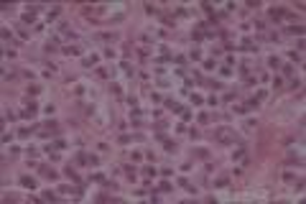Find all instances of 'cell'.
<instances>
[{
  "mask_svg": "<svg viewBox=\"0 0 306 204\" xmlns=\"http://www.w3.org/2000/svg\"><path fill=\"white\" fill-rule=\"evenodd\" d=\"M214 140L222 143V145H227V143H237L235 130H232V128H227V125H222V128H217V130H214Z\"/></svg>",
  "mask_w": 306,
  "mask_h": 204,
  "instance_id": "cell-1",
  "label": "cell"
},
{
  "mask_svg": "<svg viewBox=\"0 0 306 204\" xmlns=\"http://www.w3.org/2000/svg\"><path fill=\"white\" fill-rule=\"evenodd\" d=\"M288 82H291V87H293V89H298V87H301V79H288Z\"/></svg>",
  "mask_w": 306,
  "mask_h": 204,
  "instance_id": "cell-39",
  "label": "cell"
},
{
  "mask_svg": "<svg viewBox=\"0 0 306 204\" xmlns=\"http://www.w3.org/2000/svg\"><path fill=\"white\" fill-rule=\"evenodd\" d=\"M21 21H23L26 26H31V23L36 21V15H33V10H28V13H23V18H21Z\"/></svg>",
  "mask_w": 306,
  "mask_h": 204,
  "instance_id": "cell-10",
  "label": "cell"
},
{
  "mask_svg": "<svg viewBox=\"0 0 306 204\" xmlns=\"http://www.w3.org/2000/svg\"><path fill=\"white\" fill-rule=\"evenodd\" d=\"M258 105H260V102H258L255 97H250V100H247V105H245V107H247V110H253V107H258Z\"/></svg>",
  "mask_w": 306,
  "mask_h": 204,
  "instance_id": "cell-28",
  "label": "cell"
},
{
  "mask_svg": "<svg viewBox=\"0 0 306 204\" xmlns=\"http://www.w3.org/2000/svg\"><path fill=\"white\" fill-rule=\"evenodd\" d=\"M214 66H217L214 59H207V61H204V69H214Z\"/></svg>",
  "mask_w": 306,
  "mask_h": 204,
  "instance_id": "cell-31",
  "label": "cell"
},
{
  "mask_svg": "<svg viewBox=\"0 0 306 204\" xmlns=\"http://www.w3.org/2000/svg\"><path fill=\"white\" fill-rule=\"evenodd\" d=\"M286 13H288L286 8H271V18L276 23H281V18H286Z\"/></svg>",
  "mask_w": 306,
  "mask_h": 204,
  "instance_id": "cell-4",
  "label": "cell"
},
{
  "mask_svg": "<svg viewBox=\"0 0 306 204\" xmlns=\"http://www.w3.org/2000/svg\"><path fill=\"white\" fill-rule=\"evenodd\" d=\"M194 156H199V158H207V156H209V151H207V148H197V151H194Z\"/></svg>",
  "mask_w": 306,
  "mask_h": 204,
  "instance_id": "cell-21",
  "label": "cell"
},
{
  "mask_svg": "<svg viewBox=\"0 0 306 204\" xmlns=\"http://www.w3.org/2000/svg\"><path fill=\"white\" fill-rule=\"evenodd\" d=\"M240 49H245V51H258V44H255L253 39H242V44H240Z\"/></svg>",
  "mask_w": 306,
  "mask_h": 204,
  "instance_id": "cell-7",
  "label": "cell"
},
{
  "mask_svg": "<svg viewBox=\"0 0 306 204\" xmlns=\"http://www.w3.org/2000/svg\"><path fill=\"white\" fill-rule=\"evenodd\" d=\"M64 54H79V46H74V44L71 46H64Z\"/></svg>",
  "mask_w": 306,
  "mask_h": 204,
  "instance_id": "cell-22",
  "label": "cell"
},
{
  "mask_svg": "<svg viewBox=\"0 0 306 204\" xmlns=\"http://www.w3.org/2000/svg\"><path fill=\"white\" fill-rule=\"evenodd\" d=\"M204 84H207L209 89H222V82H214V79H207Z\"/></svg>",
  "mask_w": 306,
  "mask_h": 204,
  "instance_id": "cell-14",
  "label": "cell"
},
{
  "mask_svg": "<svg viewBox=\"0 0 306 204\" xmlns=\"http://www.w3.org/2000/svg\"><path fill=\"white\" fill-rule=\"evenodd\" d=\"M92 181H97V184H105V181H107V179H105V176H102V174H94V176H92Z\"/></svg>",
  "mask_w": 306,
  "mask_h": 204,
  "instance_id": "cell-33",
  "label": "cell"
},
{
  "mask_svg": "<svg viewBox=\"0 0 306 204\" xmlns=\"http://www.w3.org/2000/svg\"><path fill=\"white\" fill-rule=\"evenodd\" d=\"M59 13H61V8H59V5H54V8L49 10V21H51V18H56V15H59Z\"/></svg>",
  "mask_w": 306,
  "mask_h": 204,
  "instance_id": "cell-19",
  "label": "cell"
},
{
  "mask_svg": "<svg viewBox=\"0 0 306 204\" xmlns=\"http://www.w3.org/2000/svg\"><path fill=\"white\" fill-rule=\"evenodd\" d=\"M158 189H161V191H171L174 186H171V181H161V184H158Z\"/></svg>",
  "mask_w": 306,
  "mask_h": 204,
  "instance_id": "cell-18",
  "label": "cell"
},
{
  "mask_svg": "<svg viewBox=\"0 0 306 204\" xmlns=\"http://www.w3.org/2000/svg\"><path fill=\"white\" fill-rule=\"evenodd\" d=\"M207 105H212V107H217V105H219V100H217V97H209V100H207Z\"/></svg>",
  "mask_w": 306,
  "mask_h": 204,
  "instance_id": "cell-38",
  "label": "cell"
},
{
  "mask_svg": "<svg viewBox=\"0 0 306 204\" xmlns=\"http://www.w3.org/2000/svg\"><path fill=\"white\" fill-rule=\"evenodd\" d=\"M44 199H46V201H56V194H51V191H44Z\"/></svg>",
  "mask_w": 306,
  "mask_h": 204,
  "instance_id": "cell-34",
  "label": "cell"
},
{
  "mask_svg": "<svg viewBox=\"0 0 306 204\" xmlns=\"http://www.w3.org/2000/svg\"><path fill=\"white\" fill-rule=\"evenodd\" d=\"M38 92H41L38 84H28V95H38Z\"/></svg>",
  "mask_w": 306,
  "mask_h": 204,
  "instance_id": "cell-26",
  "label": "cell"
},
{
  "mask_svg": "<svg viewBox=\"0 0 306 204\" xmlns=\"http://www.w3.org/2000/svg\"><path fill=\"white\" fill-rule=\"evenodd\" d=\"M288 33H296V36H301V33H303V28H301V26H288Z\"/></svg>",
  "mask_w": 306,
  "mask_h": 204,
  "instance_id": "cell-24",
  "label": "cell"
},
{
  "mask_svg": "<svg viewBox=\"0 0 306 204\" xmlns=\"http://www.w3.org/2000/svg\"><path fill=\"white\" fill-rule=\"evenodd\" d=\"M87 158H89V153H76V163L79 166H87Z\"/></svg>",
  "mask_w": 306,
  "mask_h": 204,
  "instance_id": "cell-15",
  "label": "cell"
},
{
  "mask_svg": "<svg viewBox=\"0 0 306 204\" xmlns=\"http://www.w3.org/2000/svg\"><path fill=\"white\" fill-rule=\"evenodd\" d=\"M283 82H286V79L276 74V77H273V89H281V87H283Z\"/></svg>",
  "mask_w": 306,
  "mask_h": 204,
  "instance_id": "cell-17",
  "label": "cell"
},
{
  "mask_svg": "<svg viewBox=\"0 0 306 204\" xmlns=\"http://www.w3.org/2000/svg\"><path fill=\"white\" fill-rule=\"evenodd\" d=\"M219 71H222V77H230V74H232V69H230V66H222Z\"/></svg>",
  "mask_w": 306,
  "mask_h": 204,
  "instance_id": "cell-37",
  "label": "cell"
},
{
  "mask_svg": "<svg viewBox=\"0 0 306 204\" xmlns=\"http://www.w3.org/2000/svg\"><path fill=\"white\" fill-rule=\"evenodd\" d=\"M242 158H245V143L237 140V151L232 153V161H242Z\"/></svg>",
  "mask_w": 306,
  "mask_h": 204,
  "instance_id": "cell-6",
  "label": "cell"
},
{
  "mask_svg": "<svg viewBox=\"0 0 306 204\" xmlns=\"http://www.w3.org/2000/svg\"><path fill=\"white\" fill-rule=\"evenodd\" d=\"M36 110H38V105H36L33 100H28V102H26V110H23V118H31Z\"/></svg>",
  "mask_w": 306,
  "mask_h": 204,
  "instance_id": "cell-8",
  "label": "cell"
},
{
  "mask_svg": "<svg viewBox=\"0 0 306 204\" xmlns=\"http://www.w3.org/2000/svg\"><path fill=\"white\" fill-rule=\"evenodd\" d=\"M97 163H100V158H97V156H92V153H89V158H87V166H97Z\"/></svg>",
  "mask_w": 306,
  "mask_h": 204,
  "instance_id": "cell-29",
  "label": "cell"
},
{
  "mask_svg": "<svg viewBox=\"0 0 306 204\" xmlns=\"http://www.w3.org/2000/svg\"><path fill=\"white\" fill-rule=\"evenodd\" d=\"M268 66H271V69H278V66H281V59H278V56H271V59H268Z\"/></svg>",
  "mask_w": 306,
  "mask_h": 204,
  "instance_id": "cell-16",
  "label": "cell"
},
{
  "mask_svg": "<svg viewBox=\"0 0 306 204\" xmlns=\"http://www.w3.org/2000/svg\"><path fill=\"white\" fill-rule=\"evenodd\" d=\"M143 174L150 179V176H156V169H153V166H145V169H143Z\"/></svg>",
  "mask_w": 306,
  "mask_h": 204,
  "instance_id": "cell-27",
  "label": "cell"
},
{
  "mask_svg": "<svg viewBox=\"0 0 306 204\" xmlns=\"http://www.w3.org/2000/svg\"><path fill=\"white\" fill-rule=\"evenodd\" d=\"M191 105H194V107H199V105H204V100H202L199 95H191Z\"/></svg>",
  "mask_w": 306,
  "mask_h": 204,
  "instance_id": "cell-20",
  "label": "cell"
},
{
  "mask_svg": "<svg viewBox=\"0 0 306 204\" xmlns=\"http://www.w3.org/2000/svg\"><path fill=\"white\" fill-rule=\"evenodd\" d=\"M227 184H230V181H227V176H219V179H217V181L212 184V186H217V189H224Z\"/></svg>",
  "mask_w": 306,
  "mask_h": 204,
  "instance_id": "cell-12",
  "label": "cell"
},
{
  "mask_svg": "<svg viewBox=\"0 0 306 204\" xmlns=\"http://www.w3.org/2000/svg\"><path fill=\"white\" fill-rule=\"evenodd\" d=\"M265 97H268V92H265V89H258V95H255V100L260 102V100H265Z\"/></svg>",
  "mask_w": 306,
  "mask_h": 204,
  "instance_id": "cell-32",
  "label": "cell"
},
{
  "mask_svg": "<svg viewBox=\"0 0 306 204\" xmlns=\"http://www.w3.org/2000/svg\"><path fill=\"white\" fill-rule=\"evenodd\" d=\"M66 176H69V179H74L76 184H82V179H79V176H76V171L71 169V166H66Z\"/></svg>",
  "mask_w": 306,
  "mask_h": 204,
  "instance_id": "cell-13",
  "label": "cell"
},
{
  "mask_svg": "<svg viewBox=\"0 0 306 204\" xmlns=\"http://www.w3.org/2000/svg\"><path fill=\"white\" fill-rule=\"evenodd\" d=\"M100 39H102L105 44H110V41H115V36H112V33H100Z\"/></svg>",
  "mask_w": 306,
  "mask_h": 204,
  "instance_id": "cell-25",
  "label": "cell"
},
{
  "mask_svg": "<svg viewBox=\"0 0 306 204\" xmlns=\"http://www.w3.org/2000/svg\"><path fill=\"white\" fill-rule=\"evenodd\" d=\"M163 143H166L163 148H166V151H168V153H171V151H176V143H174V140H163Z\"/></svg>",
  "mask_w": 306,
  "mask_h": 204,
  "instance_id": "cell-23",
  "label": "cell"
},
{
  "mask_svg": "<svg viewBox=\"0 0 306 204\" xmlns=\"http://www.w3.org/2000/svg\"><path fill=\"white\" fill-rule=\"evenodd\" d=\"M38 169H41V174H44L46 179H56V171H54V169H49V166H44V163H38Z\"/></svg>",
  "mask_w": 306,
  "mask_h": 204,
  "instance_id": "cell-9",
  "label": "cell"
},
{
  "mask_svg": "<svg viewBox=\"0 0 306 204\" xmlns=\"http://www.w3.org/2000/svg\"><path fill=\"white\" fill-rule=\"evenodd\" d=\"M163 105H166V110H171V112H181V110H184L176 100H171V97H168V100H163Z\"/></svg>",
  "mask_w": 306,
  "mask_h": 204,
  "instance_id": "cell-5",
  "label": "cell"
},
{
  "mask_svg": "<svg viewBox=\"0 0 306 204\" xmlns=\"http://www.w3.org/2000/svg\"><path fill=\"white\" fill-rule=\"evenodd\" d=\"M21 186H23V189H31V191H33V189L38 186V184H36V179H33V176H21Z\"/></svg>",
  "mask_w": 306,
  "mask_h": 204,
  "instance_id": "cell-3",
  "label": "cell"
},
{
  "mask_svg": "<svg viewBox=\"0 0 306 204\" xmlns=\"http://www.w3.org/2000/svg\"><path fill=\"white\" fill-rule=\"evenodd\" d=\"M97 61H100L97 54H87V56L82 59V66H84V69H92V66H97Z\"/></svg>",
  "mask_w": 306,
  "mask_h": 204,
  "instance_id": "cell-2",
  "label": "cell"
},
{
  "mask_svg": "<svg viewBox=\"0 0 306 204\" xmlns=\"http://www.w3.org/2000/svg\"><path fill=\"white\" fill-rule=\"evenodd\" d=\"M283 74H286V77H291V74H293V66L286 64V66H283Z\"/></svg>",
  "mask_w": 306,
  "mask_h": 204,
  "instance_id": "cell-35",
  "label": "cell"
},
{
  "mask_svg": "<svg viewBox=\"0 0 306 204\" xmlns=\"http://www.w3.org/2000/svg\"><path fill=\"white\" fill-rule=\"evenodd\" d=\"M191 59H194V61H199V59H202V54H199V49H194V51H191Z\"/></svg>",
  "mask_w": 306,
  "mask_h": 204,
  "instance_id": "cell-36",
  "label": "cell"
},
{
  "mask_svg": "<svg viewBox=\"0 0 306 204\" xmlns=\"http://www.w3.org/2000/svg\"><path fill=\"white\" fill-rule=\"evenodd\" d=\"M286 166H288V169H293V166H301V156H291L288 161H286Z\"/></svg>",
  "mask_w": 306,
  "mask_h": 204,
  "instance_id": "cell-11",
  "label": "cell"
},
{
  "mask_svg": "<svg viewBox=\"0 0 306 204\" xmlns=\"http://www.w3.org/2000/svg\"><path fill=\"white\" fill-rule=\"evenodd\" d=\"M130 140H133V138H130V135H120V138H118V143H120V145H128V143H130Z\"/></svg>",
  "mask_w": 306,
  "mask_h": 204,
  "instance_id": "cell-30",
  "label": "cell"
}]
</instances>
